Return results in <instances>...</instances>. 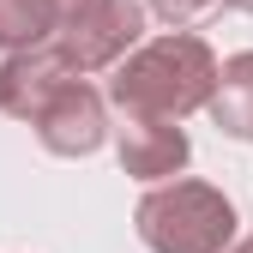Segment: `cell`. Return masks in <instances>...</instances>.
Here are the masks:
<instances>
[{"instance_id":"1","label":"cell","mask_w":253,"mask_h":253,"mask_svg":"<svg viewBox=\"0 0 253 253\" xmlns=\"http://www.w3.org/2000/svg\"><path fill=\"white\" fill-rule=\"evenodd\" d=\"M211 84H217V54L199 37L175 30V37H157L115 60L109 97H115V109H145V115L181 121L211 103Z\"/></svg>"},{"instance_id":"2","label":"cell","mask_w":253,"mask_h":253,"mask_svg":"<svg viewBox=\"0 0 253 253\" xmlns=\"http://www.w3.org/2000/svg\"><path fill=\"white\" fill-rule=\"evenodd\" d=\"M133 223L151 253H223L235 241V205L205 181H163L139 199Z\"/></svg>"},{"instance_id":"3","label":"cell","mask_w":253,"mask_h":253,"mask_svg":"<svg viewBox=\"0 0 253 253\" xmlns=\"http://www.w3.org/2000/svg\"><path fill=\"white\" fill-rule=\"evenodd\" d=\"M139 30H145V6L139 0H84V6L54 30V54H60V67L67 73H103L115 67V60L139 42Z\"/></svg>"},{"instance_id":"4","label":"cell","mask_w":253,"mask_h":253,"mask_svg":"<svg viewBox=\"0 0 253 253\" xmlns=\"http://www.w3.org/2000/svg\"><path fill=\"white\" fill-rule=\"evenodd\" d=\"M30 126H37V139H42L54 157H90V151L109 139V109H103V97H97L84 79L67 73V79L42 97V109L30 115Z\"/></svg>"},{"instance_id":"5","label":"cell","mask_w":253,"mask_h":253,"mask_svg":"<svg viewBox=\"0 0 253 253\" xmlns=\"http://www.w3.org/2000/svg\"><path fill=\"white\" fill-rule=\"evenodd\" d=\"M115 151H121V169L139 175V181H169V175L187 169V133H181V121H169V115L121 109Z\"/></svg>"},{"instance_id":"6","label":"cell","mask_w":253,"mask_h":253,"mask_svg":"<svg viewBox=\"0 0 253 253\" xmlns=\"http://www.w3.org/2000/svg\"><path fill=\"white\" fill-rule=\"evenodd\" d=\"M67 79V67H60V54L54 48H18L0 60V115H12V121H30L42 109V97Z\"/></svg>"},{"instance_id":"7","label":"cell","mask_w":253,"mask_h":253,"mask_svg":"<svg viewBox=\"0 0 253 253\" xmlns=\"http://www.w3.org/2000/svg\"><path fill=\"white\" fill-rule=\"evenodd\" d=\"M84 0H0V48L18 54V48H37L42 37H54Z\"/></svg>"},{"instance_id":"8","label":"cell","mask_w":253,"mask_h":253,"mask_svg":"<svg viewBox=\"0 0 253 253\" xmlns=\"http://www.w3.org/2000/svg\"><path fill=\"white\" fill-rule=\"evenodd\" d=\"M205 109L229 139H253V54H235V60L217 67V84H211Z\"/></svg>"},{"instance_id":"9","label":"cell","mask_w":253,"mask_h":253,"mask_svg":"<svg viewBox=\"0 0 253 253\" xmlns=\"http://www.w3.org/2000/svg\"><path fill=\"white\" fill-rule=\"evenodd\" d=\"M223 0H151V12L163 18V24H175V30H187V24H199V18H211Z\"/></svg>"},{"instance_id":"10","label":"cell","mask_w":253,"mask_h":253,"mask_svg":"<svg viewBox=\"0 0 253 253\" xmlns=\"http://www.w3.org/2000/svg\"><path fill=\"white\" fill-rule=\"evenodd\" d=\"M229 6H241V12H253V0H229Z\"/></svg>"},{"instance_id":"11","label":"cell","mask_w":253,"mask_h":253,"mask_svg":"<svg viewBox=\"0 0 253 253\" xmlns=\"http://www.w3.org/2000/svg\"><path fill=\"white\" fill-rule=\"evenodd\" d=\"M235 253H253V241H241V247H235Z\"/></svg>"}]
</instances>
